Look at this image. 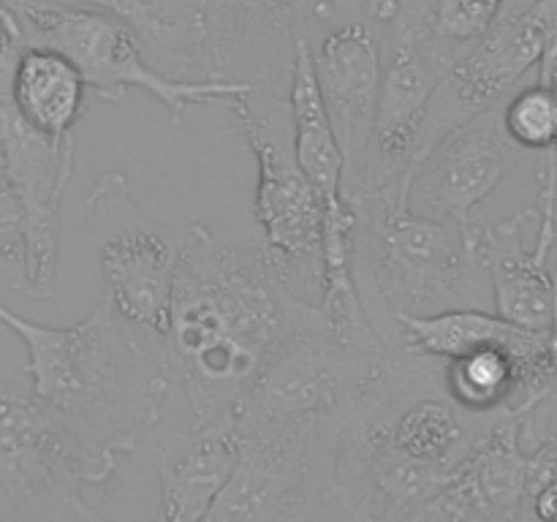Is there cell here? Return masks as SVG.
Returning <instances> with one entry per match:
<instances>
[{
    "instance_id": "6da1fadb",
    "label": "cell",
    "mask_w": 557,
    "mask_h": 522,
    "mask_svg": "<svg viewBox=\"0 0 557 522\" xmlns=\"http://www.w3.org/2000/svg\"><path fill=\"white\" fill-rule=\"evenodd\" d=\"M321 321L319 302L299 294L288 266L267 245H228L205 223L183 226L161 343L194 430L234 417L272 357Z\"/></svg>"
},
{
    "instance_id": "7a4b0ae2",
    "label": "cell",
    "mask_w": 557,
    "mask_h": 522,
    "mask_svg": "<svg viewBox=\"0 0 557 522\" xmlns=\"http://www.w3.org/2000/svg\"><path fill=\"white\" fill-rule=\"evenodd\" d=\"M0 324L25 343L33 395L69 417L92 444L131 455L158 424L174 389L161 337L125 321L103 294L76 324H36L3 302Z\"/></svg>"
},
{
    "instance_id": "3957f363",
    "label": "cell",
    "mask_w": 557,
    "mask_h": 522,
    "mask_svg": "<svg viewBox=\"0 0 557 522\" xmlns=\"http://www.w3.org/2000/svg\"><path fill=\"white\" fill-rule=\"evenodd\" d=\"M357 215L354 275L364 310L392 353L400 351V315L487 308V275L468 234L411 210V179L343 194Z\"/></svg>"
},
{
    "instance_id": "277c9868",
    "label": "cell",
    "mask_w": 557,
    "mask_h": 522,
    "mask_svg": "<svg viewBox=\"0 0 557 522\" xmlns=\"http://www.w3.org/2000/svg\"><path fill=\"white\" fill-rule=\"evenodd\" d=\"M120 457L69 417L0 381V514L11 522H109L82 489L114 476Z\"/></svg>"
},
{
    "instance_id": "5b68a950",
    "label": "cell",
    "mask_w": 557,
    "mask_h": 522,
    "mask_svg": "<svg viewBox=\"0 0 557 522\" xmlns=\"http://www.w3.org/2000/svg\"><path fill=\"white\" fill-rule=\"evenodd\" d=\"M27 47L52 49L74 63L85 85L101 101H123L131 87L145 90L161 101L174 125L183 123L194 107L215 101H234L259 96L248 82L177 79L158 71L145 58L139 33L120 16L96 9H65V5H11Z\"/></svg>"
},
{
    "instance_id": "8992f818",
    "label": "cell",
    "mask_w": 557,
    "mask_h": 522,
    "mask_svg": "<svg viewBox=\"0 0 557 522\" xmlns=\"http://www.w3.org/2000/svg\"><path fill=\"white\" fill-rule=\"evenodd\" d=\"M103 297L125 321L163 337L169 326L183 228L152 221L131 196L123 172H103L85 199Z\"/></svg>"
},
{
    "instance_id": "52a82bcc",
    "label": "cell",
    "mask_w": 557,
    "mask_h": 522,
    "mask_svg": "<svg viewBox=\"0 0 557 522\" xmlns=\"http://www.w3.org/2000/svg\"><path fill=\"white\" fill-rule=\"evenodd\" d=\"M27 49L14 9L0 0V163L25 212L27 294H52L60 259V215L74 174V139H52L33 128L11 96V76Z\"/></svg>"
},
{
    "instance_id": "ba28073f",
    "label": "cell",
    "mask_w": 557,
    "mask_h": 522,
    "mask_svg": "<svg viewBox=\"0 0 557 522\" xmlns=\"http://www.w3.org/2000/svg\"><path fill=\"white\" fill-rule=\"evenodd\" d=\"M250 98H234L226 107L259 166L256 221L264 232V245L288 266L299 294L319 302L324 283V199L299 166L294 141L277 134Z\"/></svg>"
},
{
    "instance_id": "9c48e42d",
    "label": "cell",
    "mask_w": 557,
    "mask_h": 522,
    "mask_svg": "<svg viewBox=\"0 0 557 522\" xmlns=\"http://www.w3.org/2000/svg\"><path fill=\"white\" fill-rule=\"evenodd\" d=\"M403 353H370L337 343L326 321L299 332L272 357L237 419H332L368 397Z\"/></svg>"
},
{
    "instance_id": "30bf717a",
    "label": "cell",
    "mask_w": 557,
    "mask_h": 522,
    "mask_svg": "<svg viewBox=\"0 0 557 522\" xmlns=\"http://www.w3.org/2000/svg\"><path fill=\"white\" fill-rule=\"evenodd\" d=\"M557 150L539 163L536 210H522L504 221L473 226L468 234L473 256L493 288L495 313L531 332L553 335L557 357V294L549 275V248L555 237Z\"/></svg>"
},
{
    "instance_id": "8fae6325",
    "label": "cell",
    "mask_w": 557,
    "mask_h": 522,
    "mask_svg": "<svg viewBox=\"0 0 557 522\" xmlns=\"http://www.w3.org/2000/svg\"><path fill=\"white\" fill-rule=\"evenodd\" d=\"M460 54L435 41L428 30V14L408 11L384 36V79H381L379 117L362 179L343 194L368 185L413 179V158L422 139L430 101L441 82L457 65Z\"/></svg>"
},
{
    "instance_id": "7c38bea8",
    "label": "cell",
    "mask_w": 557,
    "mask_h": 522,
    "mask_svg": "<svg viewBox=\"0 0 557 522\" xmlns=\"http://www.w3.org/2000/svg\"><path fill=\"white\" fill-rule=\"evenodd\" d=\"M520 147L504 125V103L490 107L446 134L413 169L411 210L471 234L473 210L515 166Z\"/></svg>"
},
{
    "instance_id": "4fadbf2b",
    "label": "cell",
    "mask_w": 557,
    "mask_h": 522,
    "mask_svg": "<svg viewBox=\"0 0 557 522\" xmlns=\"http://www.w3.org/2000/svg\"><path fill=\"white\" fill-rule=\"evenodd\" d=\"M313 69L346 158L343 188H351L362 179L373 145L384 79V38L364 20L341 22L313 44Z\"/></svg>"
},
{
    "instance_id": "5bb4252c",
    "label": "cell",
    "mask_w": 557,
    "mask_h": 522,
    "mask_svg": "<svg viewBox=\"0 0 557 522\" xmlns=\"http://www.w3.org/2000/svg\"><path fill=\"white\" fill-rule=\"evenodd\" d=\"M528 413H498L487 419L471 451L451 471L438 498L444 509L490 522H522L531 482V457L525 449Z\"/></svg>"
},
{
    "instance_id": "9a60e30c",
    "label": "cell",
    "mask_w": 557,
    "mask_h": 522,
    "mask_svg": "<svg viewBox=\"0 0 557 522\" xmlns=\"http://www.w3.org/2000/svg\"><path fill=\"white\" fill-rule=\"evenodd\" d=\"M286 103L292 112V141L299 166L315 185L324 204L341 199L346 158H343L341 141H337L324 98H321L313 69V47L308 38H299L297 44L292 90H288Z\"/></svg>"
},
{
    "instance_id": "2e32d148",
    "label": "cell",
    "mask_w": 557,
    "mask_h": 522,
    "mask_svg": "<svg viewBox=\"0 0 557 522\" xmlns=\"http://www.w3.org/2000/svg\"><path fill=\"white\" fill-rule=\"evenodd\" d=\"M85 79L52 49L27 47L11 76V96L22 117L52 139H74L85 109Z\"/></svg>"
},
{
    "instance_id": "e0dca14e",
    "label": "cell",
    "mask_w": 557,
    "mask_h": 522,
    "mask_svg": "<svg viewBox=\"0 0 557 522\" xmlns=\"http://www.w3.org/2000/svg\"><path fill=\"white\" fill-rule=\"evenodd\" d=\"M400 351L413 357H430L449 362L460 353L482 346H536L547 340V332H531L498 313H487L484 308H457L433 315H400Z\"/></svg>"
},
{
    "instance_id": "ac0fdd59",
    "label": "cell",
    "mask_w": 557,
    "mask_h": 522,
    "mask_svg": "<svg viewBox=\"0 0 557 522\" xmlns=\"http://www.w3.org/2000/svg\"><path fill=\"white\" fill-rule=\"evenodd\" d=\"M9 5H65V9L109 11L139 33L147 52L156 54L169 74L185 79V41L174 22H169L152 0H5Z\"/></svg>"
},
{
    "instance_id": "d6986e66",
    "label": "cell",
    "mask_w": 557,
    "mask_h": 522,
    "mask_svg": "<svg viewBox=\"0 0 557 522\" xmlns=\"http://www.w3.org/2000/svg\"><path fill=\"white\" fill-rule=\"evenodd\" d=\"M504 125L522 152L557 150V92L533 82L504 101Z\"/></svg>"
},
{
    "instance_id": "ffe728a7",
    "label": "cell",
    "mask_w": 557,
    "mask_h": 522,
    "mask_svg": "<svg viewBox=\"0 0 557 522\" xmlns=\"http://www.w3.org/2000/svg\"><path fill=\"white\" fill-rule=\"evenodd\" d=\"M511 0H433L428 11L430 36L462 54L498 22Z\"/></svg>"
},
{
    "instance_id": "44dd1931",
    "label": "cell",
    "mask_w": 557,
    "mask_h": 522,
    "mask_svg": "<svg viewBox=\"0 0 557 522\" xmlns=\"http://www.w3.org/2000/svg\"><path fill=\"white\" fill-rule=\"evenodd\" d=\"M0 283L27 294V228L25 212L0 163Z\"/></svg>"
},
{
    "instance_id": "7402d4cb",
    "label": "cell",
    "mask_w": 557,
    "mask_h": 522,
    "mask_svg": "<svg viewBox=\"0 0 557 522\" xmlns=\"http://www.w3.org/2000/svg\"><path fill=\"white\" fill-rule=\"evenodd\" d=\"M525 449L531 457V493L557 471V386L525 417Z\"/></svg>"
},
{
    "instance_id": "603a6c76",
    "label": "cell",
    "mask_w": 557,
    "mask_h": 522,
    "mask_svg": "<svg viewBox=\"0 0 557 522\" xmlns=\"http://www.w3.org/2000/svg\"><path fill=\"white\" fill-rule=\"evenodd\" d=\"M417 522H466V520H462L460 514H451V511L444 509L441 504H435L433 509H430L428 514H424L422 520H417Z\"/></svg>"
},
{
    "instance_id": "cb8c5ba5",
    "label": "cell",
    "mask_w": 557,
    "mask_h": 522,
    "mask_svg": "<svg viewBox=\"0 0 557 522\" xmlns=\"http://www.w3.org/2000/svg\"><path fill=\"white\" fill-rule=\"evenodd\" d=\"M549 275H553L555 294H557V190H555V237H553V248H549Z\"/></svg>"
},
{
    "instance_id": "d4e9b609",
    "label": "cell",
    "mask_w": 557,
    "mask_h": 522,
    "mask_svg": "<svg viewBox=\"0 0 557 522\" xmlns=\"http://www.w3.org/2000/svg\"><path fill=\"white\" fill-rule=\"evenodd\" d=\"M362 3L368 5V0H362ZM411 3L419 5V9H428V11H430V3H433V0H411ZM362 16H364V14H362Z\"/></svg>"
},
{
    "instance_id": "484cf974",
    "label": "cell",
    "mask_w": 557,
    "mask_h": 522,
    "mask_svg": "<svg viewBox=\"0 0 557 522\" xmlns=\"http://www.w3.org/2000/svg\"><path fill=\"white\" fill-rule=\"evenodd\" d=\"M462 520L466 522H490V520H484V517H462Z\"/></svg>"
},
{
    "instance_id": "4316f807",
    "label": "cell",
    "mask_w": 557,
    "mask_h": 522,
    "mask_svg": "<svg viewBox=\"0 0 557 522\" xmlns=\"http://www.w3.org/2000/svg\"><path fill=\"white\" fill-rule=\"evenodd\" d=\"M362 5H364V3H362Z\"/></svg>"
}]
</instances>
